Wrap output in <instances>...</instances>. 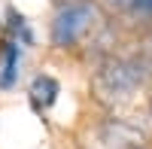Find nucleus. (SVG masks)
<instances>
[{
    "instance_id": "obj_1",
    "label": "nucleus",
    "mask_w": 152,
    "mask_h": 149,
    "mask_svg": "<svg viewBox=\"0 0 152 149\" xmlns=\"http://www.w3.org/2000/svg\"><path fill=\"white\" fill-rule=\"evenodd\" d=\"M149 73L152 64L140 55H113L100 61L97 70L91 73V94L104 107H119L146 85Z\"/></svg>"
},
{
    "instance_id": "obj_6",
    "label": "nucleus",
    "mask_w": 152,
    "mask_h": 149,
    "mask_svg": "<svg viewBox=\"0 0 152 149\" xmlns=\"http://www.w3.org/2000/svg\"><path fill=\"white\" fill-rule=\"evenodd\" d=\"M149 113H152V101H149Z\"/></svg>"
},
{
    "instance_id": "obj_5",
    "label": "nucleus",
    "mask_w": 152,
    "mask_h": 149,
    "mask_svg": "<svg viewBox=\"0 0 152 149\" xmlns=\"http://www.w3.org/2000/svg\"><path fill=\"white\" fill-rule=\"evenodd\" d=\"M3 37H6V40H12V43H18L21 49L34 43V34H31V28H28V21H24V15H21L18 9H9V12H6V24H3Z\"/></svg>"
},
{
    "instance_id": "obj_4",
    "label": "nucleus",
    "mask_w": 152,
    "mask_h": 149,
    "mask_svg": "<svg viewBox=\"0 0 152 149\" xmlns=\"http://www.w3.org/2000/svg\"><path fill=\"white\" fill-rule=\"evenodd\" d=\"M28 94H31L34 110H37V113H43V110H49V107L58 101L61 85H58V79H55V76H49V73H40V76H34Z\"/></svg>"
},
{
    "instance_id": "obj_3",
    "label": "nucleus",
    "mask_w": 152,
    "mask_h": 149,
    "mask_svg": "<svg viewBox=\"0 0 152 149\" xmlns=\"http://www.w3.org/2000/svg\"><path fill=\"white\" fill-rule=\"evenodd\" d=\"M21 67V46L12 40H0V88H12Z\"/></svg>"
},
{
    "instance_id": "obj_2",
    "label": "nucleus",
    "mask_w": 152,
    "mask_h": 149,
    "mask_svg": "<svg viewBox=\"0 0 152 149\" xmlns=\"http://www.w3.org/2000/svg\"><path fill=\"white\" fill-rule=\"evenodd\" d=\"M100 24V9L94 0H67L61 3L52 18V46L55 49H76L88 34Z\"/></svg>"
}]
</instances>
